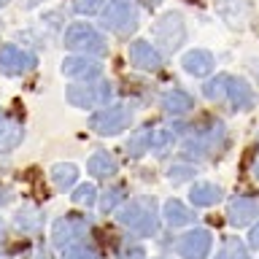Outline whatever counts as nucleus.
<instances>
[{
  "mask_svg": "<svg viewBox=\"0 0 259 259\" xmlns=\"http://www.w3.org/2000/svg\"><path fill=\"white\" fill-rule=\"evenodd\" d=\"M165 219H167L170 227H181V224L192 222V210L186 208L181 200H167L165 202Z\"/></svg>",
  "mask_w": 259,
  "mask_h": 259,
  "instance_id": "nucleus-20",
  "label": "nucleus"
},
{
  "mask_svg": "<svg viewBox=\"0 0 259 259\" xmlns=\"http://www.w3.org/2000/svg\"><path fill=\"white\" fill-rule=\"evenodd\" d=\"M162 108L167 113H186L194 108V100L181 89H170V92L162 95Z\"/></svg>",
  "mask_w": 259,
  "mask_h": 259,
  "instance_id": "nucleus-17",
  "label": "nucleus"
},
{
  "mask_svg": "<svg viewBox=\"0 0 259 259\" xmlns=\"http://www.w3.org/2000/svg\"><path fill=\"white\" fill-rule=\"evenodd\" d=\"M143 3H146V6H159L162 0H143Z\"/></svg>",
  "mask_w": 259,
  "mask_h": 259,
  "instance_id": "nucleus-33",
  "label": "nucleus"
},
{
  "mask_svg": "<svg viewBox=\"0 0 259 259\" xmlns=\"http://www.w3.org/2000/svg\"><path fill=\"white\" fill-rule=\"evenodd\" d=\"M6 3H8V0H0V6H6Z\"/></svg>",
  "mask_w": 259,
  "mask_h": 259,
  "instance_id": "nucleus-34",
  "label": "nucleus"
},
{
  "mask_svg": "<svg viewBox=\"0 0 259 259\" xmlns=\"http://www.w3.org/2000/svg\"><path fill=\"white\" fill-rule=\"evenodd\" d=\"M40 219L32 216V210H19L16 213V227H22V230H35Z\"/></svg>",
  "mask_w": 259,
  "mask_h": 259,
  "instance_id": "nucleus-29",
  "label": "nucleus"
},
{
  "mask_svg": "<svg viewBox=\"0 0 259 259\" xmlns=\"http://www.w3.org/2000/svg\"><path fill=\"white\" fill-rule=\"evenodd\" d=\"M130 119H133V113H130L127 105H111V108L97 111L95 116L89 119V127H92L97 135H119L121 130H127Z\"/></svg>",
  "mask_w": 259,
  "mask_h": 259,
  "instance_id": "nucleus-5",
  "label": "nucleus"
},
{
  "mask_svg": "<svg viewBox=\"0 0 259 259\" xmlns=\"http://www.w3.org/2000/svg\"><path fill=\"white\" fill-rule=\"evenodd\" d=\"M62 259H95V254L89 248H84V246H73V248H68L62 254Z\"/></svg>",
  "mask_w": 259,
  "mask_h": 259,
  "instance_id": "nucleus-30",
  "label": "nucleus"
},
{
  "mask_svg": "<svg viewBox=\"0 0 259 259\" xmlns=\"http://www.w3.org/2000/svg\"><path fill=\"white\" fill-rule=\"evenodd\" d=\"M103 24L116 35H130L138 27V8L133 6V0H111L103 11Z\"/></svg>",
  "mask_w": 259,
  "mask_h": 259,
  "instance_id": "nucleus-3",
  "label": "nucleus"
},
{
  "mask_svg": "<svg viewBox=\"0 0 259 259\" xmlns=\"http://www.w3.org/2000/svg\"><path fill=\"white\" fill-rule=\"evenodd\" d=\"M124 200V186H113L111 192H105V197H103V210H113L116 208V202Z\"/></svg>",
  "mask_w": 259,
  "mask_h": 259,
  "instance_id": "nucleus-28",
  "label": "nucleus"
},
{
  "mask_svg": "<svg viewBox=\"0 0 259 259\" xmlns=\"http://www.w3.org/2000/svg\"><path fill=\"white\" fill-rule=\"evenodd\" d=\"M116 167H119L116 159H113L108 151H97V154H92V157H89V162H87V170H89L95 178H108V176L116 173Z\"/></svg>",
  "mask_w": 259,
  "mask_h": 259,
  "instance_id": "nucleus-16",
  "label": "nucleus"
},
{
  "mask_svg": "<svg viewBox=\"0 0 259 259\" xmlns=\"http://www.w3.org/2000/svg\"><path fill=\"white\" fill-rule=\"evenodd\" d=\"M130 62L141 70H159L162 68V57L149 40H133L130 44Z\"/></svg>",
  "mask_w": 259,
  "mask_h": 259,
  "instance_id": "nucleus-9",
  "label": "nucleus"
},
{
  "mask_svg": "<svg viewBox=\"0 0 259 259\" xmlns=\"http://www.w3.org/2000/svg\"><path fill=\"white\" fill-rule=\"evenodd\" d=\"M216 11L230 24H240L246 11H248V6L243 3V0H216Z\"/></svg>",
  "mask_w": 259,
  "mask_h": 259,
  "instance_id": "nucleus-19",
  "label": "nucleus"
},
{
  "mask_svg": "<svg viewBox=\"0 0 259 259\" xmlns=\"http://www.w3.org/2000/svg\"><path fill=\"white\" fill-rule=\"evenodd\" d=\"M100 62L89 60V57H68V60H62V73L68 78H81V81H89V78H97L100 76Z\"/></svg>",
  "mask_w": 259,
  "mask_h": 259,
  "instance_id": "nucleus-10",
  "label": "nucleus"
},
{
  "mask_svg": "<svg viewBox=\"0 0 259 259\" xmlns=\"http://www.w3.org/2000/svg\"><path fill=\"white\" fill-rule=\"evenodd\" d=\"M76 176H78V170H76V165H70V162H60V165L52 167V181H54V186H60V189L70 186L76 181Z\"/></svg>",
  "mask_w": 259,
  "mask_h": 259,
  "instance_id": "nucleus-21",
  "label": "nucleus"
},
{
  "mask_svg": "<svg viewBox=\"0 0 259 259\" xmlns=\"http://www.w3.org/2000/svg\"><path fill=\"white\" fill-rule=\"evenodd\" d=\"M0 202H3V192H0Z\"/></svg>",
  "mask_w": 259,
  "mask_h": 259,
  "instance_id": "nucleus-36",
  "label": "nucleus"
},
{
  "mask_svg": "<svg viewBox=\"0 0 259 259\" xmlns=\"http://www.w3.org/2000/svg\"><path fill=\"white\" fill-rule=\"evenodd\" d=\"M256 170H259V167H256Z\"/></svg>",
  "mask_w": 259,
  "mask_h": 259,
  "instance_id": "nucleus-37",
  "label": "nucleus"
},
{
  "mask_svg": "<svg viewBox=\"0 0 259 259\" xmlns=\"http://www.w3.org/2000/svg\"><path fill=\"white\" fill-rule=\"evenodd\" d=\"M151 35H154L157 44H162L165 49H170V52H176V49L184 44V38H186V27H184L181 14H176V11L165 14L157 24H154Z\"/></svg>",
  "mask_w": 259,
  "mask_h": 259,
  "instance_id": "nucleus-6",
  "label": "nucleus"
},
{
  "mask_svg": "<svg viewBox=\"0 0 259 259\" xmlns=\"http://www.w3.org/2000/svg\"><path fill=\"white\" fill-rule=\"evenodd\" d=\"M65 46L73 52H84V54H105V40L92 24L87 22H76L65 30Z\"/></svg>",
  "mask_w": 259,
  "mask_h": 259,
  "instance_id": "nucleus-2",
  "label": "nucleus"
},
{
  "mask_svg": "<svg viewBox=\"0 0 259 259\" xmlns=\"http://www.w3.org/2000/svg\"><path fill=\"white\" fill-rule=\"evenodd\" d=\"M24 130L16 121H0V151H14L22 143Z\"/></svg>",
  "mask_w": 259,
  "mask_h": 259,
  "instance_id": "nucleus-18",
  "label": "nucleus"
},
{
  "mask_svg": "<svg viewBox=\"0 0 259 259\" xmlns=\"http://www.w3.org/2000/svg\"><path fill=\"white\" fill-rule=\"evenodd\" d=\"M219 259H251V256L240 240H227L224 248L219 251Z\"/></svg>",
  "mask_w": 259,
  "mask_h": 259,
  "instance_id": "nucleus-24",
  "label": "nucleus"
},
{
  "mask_svg": "<svg viewBox=\"0 0 259 259\" xmlns=\"http://www.w3.org/2000/svg\"><path fill=\"white\" fill-rule=\"evenodd\" d=\"M113 89L108 81H97V84H73L68 87V97L70 105H76V108H95V105H105L111 100Z\"/></svg>",
  "mask_w": 259,
  "mask_h": 259,
  "instance_id": "nucleus-4",
  "label": "nucleus"
},
{
  "mask_svg": "<svg viewBox=\"0 0 259 259\" xmlns=\"http://www.w3.org/2000/svg\"><path fill=\"white\" fill-rule=\"evenodd\" d=\"M127 151L133 154V157H141L143 151H149V127L141 130L138 135H133V141L127 143Z\"/></svg>",
  "mask_w": 259,
  "mask_h": 259,
  "instance_id": "nucleus-25",
  "label": "nucleus"
},
{
  "mask_svg": "<svg viewBox=\"0 0 259 259\" xmlns=\"http://www.w3.org/2000/svg\"><path fill=\"white\" fill-rule=\"evenodd\" d=\"M167 146H173V130L167 127H149V151H165Z\"/></svg>",
  "mask_w": 259,
  "mask_h": 259,
  "instance_id": "nucleus-22",
  "label": "nucleus"
},
{
  "mask_svg": "<svg viewBox=\"0 0 259 259\" xmlns=\"http://www.w3.org/2000/svg\"><path fill=\"white\" fill-rule=\"evenodd\" d=\"M95 194H97V189H95L92 184H81L78 189H76V194H73V202H76V205H92Z\"/></svg>",
  "mask_w": 259,
  "mask_h": 259,
  "instance_id": "nucleus-26",
  "label": "nucleus"
},
{
  "mask_svg": "<svg viewBox=\"0 0 259 259\" xmlns=\"http://www.w3.org/2000/svg\"><path fill=\"white\" fill-rule=\"evenodd\" d=\"M0 68H3L8 76H22L35 68V57L22 52L19 46H3L0 49Z\"/></svg>",
  "mask_w": 259,
  "mask_h": 259,
  "instance_id": "nucleus-7",
  "label": "nucleus"
},
{
  "mask_svg": "<svg viewBox=\"0 0 259 259\" xmlns=\"http://www.w3.org/2000/svg\"><path fill=\"white\" fill-rule=\"evenodd\" d=\"M181 65H184V70L189 73V76H197V78L208 76V73L213 70V54L205 52V49H194V52L184 54Z\"/></svg>",
  "mask_w": 259,
  "mask_h": 259,
  "instance_id": "nucleus-11",
  "label": "nucleus"
},
{
  "mask_svg": "<svg viewBox=\"0 0 259 259\" xmlns=\"http://www.w3.org/2000/svg\"><path fill=\"white\" fill-rule=\"evenodd\" d=\"M189 200L194 202L197 208H208V205H216L219 200H222V189H219L216 184H194L192 192H189Z\"/></svg>",
  "mask_w": 259,
  "mask_h": 259,
  "instance_id": "nucleus-15",
  "label": "nucleus"
},
{
  "mask_svg": "<svg viewBox=\"0 0 259 259\" xmlns=\"http://www.w3.org/2000/svg\"><path fill=\"white\" fill-rule=\"evenodd\" d=\"M103 6H105V0H73V8L78 14H87V16L103 11Z\"/></svg>",
  "mask_w": 259,
  "mask_h": 259,
  "instance_id": "nucleus-27",
  "label": "nucleus"
},
{
  "mask_svg": "<svg viewBox=\"0 0 259 259\" xmlns=\"http://www.w3.org/2000/svg\"><path fill=\"white\" fill-rule=\"evenodd\" d=\"M227 89H230V76H216L213 81H208L205 87H202V92H205L208 100H222V97L227 95Z\"/></svg>",
  "mask_w": 259,
  "mask_h": 259,
  "instance_id": "nucleus-23",
  "label": "nucleus"
},
{
  "mask_svg": "<svg viewBox=\"0 0 259 259\" xmlns=\"http://www.w3.org/2000/svg\"><path fill=\"white\" fill-rule=\"evenodd\" d=\"M192 173H194V170L192 167H186V165H178V167H170V181H186V178H192Z\"/></svg>",
  "mask_w": 259,
  "mask_h": 259,
  "instance_id": "nucleus-31",
  "label": "nucleus"
},
{
  "mask_svg": "<svg viewBox=\"0 0 259 259\" xmlns=\"http://www.w3.org/2000/svg\"><path fill=\"white\" fill-rule=\"evenodd\" d=\"M81 232H84V224L78 222V219H60V222L54 224V243L60 248H65L68 243H73L76 238H81Z\"/></svg>",
  "mask_w": 259,
  "mask_h": 259,
  "instance_id": "nucleus-14",
  "label": "nucleus"
},
{
  "mask_svg": "<svg viewBox=\"0 0 259 259\" xmlns=\"http://www.w3.org/2000/svg\"><path fill=\"white\" fill-rule=\"evenodd\" d=\"M0 235H3V224H0Z\"/></svg>",
  "mask_w": 259,
  "mask_h": 259,
  "instance_id": "nucleus-35",
  "label": "nucleus"
},
{
  "mask_svg": "<svg viewBox=\"0 0 259 259\" xmlns=\"http://www.w3.org/2000/svg\"><path fill=\"white\" fill-rule=\"evenodd\" d=\"M119 222L130 227L138 235H154L157 232V213H154L151 197H135L119 208Z\"/></svg>",
  "mask_w": 259,
  "mask_h": 259,
  "instance_id": "nucleus-1",
  "label": "nucleus"
},
{
  "mask_svg": "<svg viewBox=\"0 0 259 259\" xmlns=\"http://www.w3.org/2000/svg\"><path fill=\"white\" fill-rule=\"evenodd\" d=\"M210 251V232L208 230H192L178 240V254L184 259H205Z\"/></svg>",
  "mask_w": 259,
  "mask_h": 259,
  "instance_id": "nucleus-8",
  "label": "nucleus"
},
{
  "mask_svg": "<svg viewBox=\"0 0 259 259\" xmlns=\"http://www.w3.org/2000/svg\"><path fill=\"white\" fill-rule=\"evenodd\" d=\"M227 97L235 105V111H248L254 105V89H251L243 78H230V89H227Z\"/></svg>",
  "mask_w": 259,
  "mask_h": 259,
  "instance_id": "nucleus-12",
  "label": "nucleus"
},
{
  "mask_svg": "<svg viewBox=\"0 0 259 259\" xmlns=\"http://www.w3.org/2000/svg\"><path fill=\"white\" fill-rule=\"evenodd\" d=\"M230 222L235 227H243V224H248L251 219H256L259 216V205L254 200H246V197H238V200H232L230 202Z\"/></svg>",
  "mask_w": 259,
  "mask_h": 259,
  "instance_id": "nucleus-13",
  "label": "nucleus"
},
{
  "mask_svg": "<svg viewBox=\"0 0 259 259\" xmlns=\"http://www.w3.org/2000/svg\"><path fill=\"white\" fill-rule=\"evenodd\" d=\"M248 243H251L254 248H259V224L254 227V230H251V235H248Z\"/></svg>",
  "mask_w": 259,
  "mask_h": 259,
  "instance_id": "nucleus-32",
  "label": "nucleus"
}]
</instances>
